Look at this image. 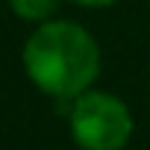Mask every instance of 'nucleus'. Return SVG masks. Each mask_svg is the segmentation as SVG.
Instances as JSON below:
<instances>
[{
  "instance_id": "1",
  "label": "nucleus",
  "mask_w": 150,
  "mask_h": 150,
  "mask_svg": "<svg viewBox=\"0 0 150 150\" xmlns=\"http://www.w3.org/2000/svg\"><path fill=\"white\" fill-rule=\"evenodd\" d=\"M27 80L59 103H71L100 77V44L77 21L50 18L35 24L21 50Z\"/></svg>"
},
{
  "instance_id": "2",
  "label": "nucleus",
  "mask_w": 150,
  "mask_h": 150,
  "mask_svg": "<svg viewBox=\"0 0 150 150\" xmlns=\"http://www.w3.org/2000/svg\"><path fill=\"white\" fill-rule=\"evenodd\" d=\"M68 129L80 150H124L135 118L118 94L91 86L68 103Z\"/></svg>"
},
{
  "instance_id": "3",
  "label": "nucleus",
  "mask_w": 150,
  "mask_h": 150,
  "mask_svg": "<svg viewBox=\"0 0 150 150\" xmlns=\"http://www.w3.org/2000/svg\"><path fill=\"white\" fill-rule=\"evenodd\" d=\"M59 6H62V0H9L12 15L27 24H41V21L56 18Z\"/></svg>"
},
{
  "instance_id": "4",
  "label": "nucleus",
  "mask_w": 150,
  "mask_h": 150,
  "mask_svg": "<svg viewBox=\"0 0 150 150\" xmlns=\"http://www.w3.org/2000/svg\"><path fill=\"white\" fill-rule=\"evenodd\" d=\"M74 6H83V9H106V6H115L121 0H68Z\"/></svg>"
}]
</instances>
